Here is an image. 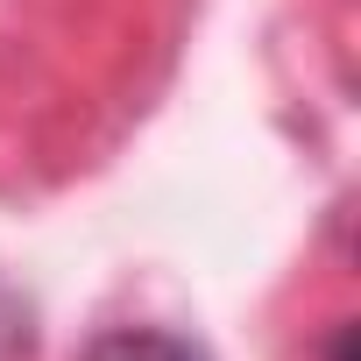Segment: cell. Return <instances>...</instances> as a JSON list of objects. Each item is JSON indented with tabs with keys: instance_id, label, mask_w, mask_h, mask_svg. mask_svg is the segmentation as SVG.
Here are the masks:
<instances>
[{
	"instance_id": "2",
	"label": "cell",
	"mask_w": 361,
	"mask_h": 361,
	"mask_svg": "<svg viewBox=\"0 0 361 361\" xmlns=\"http://www.w3.org/2000/svg\"><path fill=\"white\" fill-rule=\"evenodd\" d=\"M326 361H354V326H347V319L326 333Z\"/></svg>"
},
{
	"instance_id": "1",
	"label": "cell",
	"mask_w": 361,
	"mask_h": 361,
	"mask_svg": "<svg viewBox=\"0 0 361 361\" xmlns=\"http://www.w3.org/2000/svg\"><path fill=\"white\" fill-rule=\"evenodd\" d=\"M78 361H213V354L185 333H170V326H106V333L85 340Z\"/></svg>"
}]
</instances>
